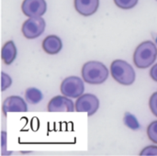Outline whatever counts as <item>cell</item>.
Returning a JSON list of instances; mask_svg holds the SVG:
<instances>
[{"mask_svg":"<svg viewBox=\"0 0 157 156\" xmlns=\"http://www.w3.org/2000/svg\"><path fill=\"white\" fill-rule=\"evenodd\" d=\"M82 77L84 81L90 85H101L109 77V70L100 62L90 61L82 67Z\"/></svg>","mask_w":157,"mask_h":156,"instance_id":"obj_1","label":"cell"},{"mask_svg":"<svg viewBox=\"0 0 157 156\" xmlns=\"http://www.w3.org/2000/svg\"><path fill=\"white\" fill-rule=\"evenodd\" d=\"M156 58V45L150 40H146L139 44L133 53V63L135 66L140 69H146L150 67L155 62Z\"/></svg>","mask_w":157,"mask_h":156,"instance_id":"obj_2","label":"cell"},{"mask_svg":"<svg viewBox=\"0 0 157 156\" xmlns=\"http://www.w3.org/2000/svg\"><path fill=\"white\" fill-rule=\"evenodd\" d=\"M111 75L115 81L122 86H132L135 82L136 74L133 67L123 60H115L110 65Z\"/></svg>","mask_w":157,"mask_h":156,"instance_id":"obj_3","label":"cell"},{"mask_svg":"<svg viewBox=\"0 0 157 156\" xmlns=\"http://www.w3.org/2000/svg\"><path fill=\"white\" fill-rule=\"evenodd\" d=\"M85 86L81 78L69 76L63 80L61 84V93L70 98H77L84 94Z\"/></svg>","mask_w":157,"mask_h":156,"instance_id":"obj_4","label":"cell"},{"mask_svg":"<svg viewBox=\"0 0 157 156\" xmlns=\"http://www.w3.org/2000/svg\"><path fill=\"white\" fill-rule=\"evenodd\" d=\"M46 22L41 17H29L24 21L21 31L25 38L29 40H33L40 37L45 30Z\"/></svg>","mask_w":157,"mask_h":156,"instance_id":"obj_5","label":"cell"},{"mask_svg":"<svg viewBox=\"0 0 157 156\" xmlns=\"http://www.w3.org/2000/svg\"><path fill=\"white\" fill-rule=\"evenodd\" d=\"M99 108L98 98L92 94H83L79 97L75 105V108L77 112H86L89 117L94 115Z\"/></svg>","mask_w":157,"mask_h":156,"instance_id":"obj_6","label":"cell"},{"mask_svg":"<svg viewBox=\"0 0 157 156\" xmlns=\"http://www.w3.org/2000/svg\"><path fill=\"white\" fill-rule=\"evenodd\" d=\"M21 10L29 17H41L46 13L47 3L45 0H23Z\"/></svg>","mask_w":157,"mask_h":156,"instance_id":"obj_7","label":"cell"},{"mask_svg":"<svg viewBox=\"0 0 157 156\" xmlns=\"http://www.w3.org/2000/svg\"><path fill=\"white\" fill-rule=\"evenodd\" d=\"M49 112H73L75 110L73 101L65 96H56L48 103Z\"/></svg>","mask_w":157,"mask_h":156,"instance_id":"obj_8","label":"cell"},{"mask_svg":"<svg viewBox=\"0 0 157 156\" xmlns=\"http://www.w3.org/2000/svg\"><path fill=\"white\" fill-rule=\"evenodd\" d=\"M2 110L5 116H6L8 112H27L28 105L21 97L10 96L3 102Z\"/></svg>","mask_w":157,"mask_h":156,"instance_id":"obj_9","label":"cell"},{"mask_svg":"<svg viewBox=\"0 0 157 156\" xmlns=\"http://www.w3.org/2000/svg\"><path fill=\"white\" fill-rule=\"evenodd\" d=\"M74 5L76 12L84 17H89L98 11L99 0H75Z\"/></svg>","mask_w":157,"mask_h":156,"instance_id":"obj_10","label":"cell"},{"mask_svg":"<svg viewBox=\"0 0 157 156\" xmlns=\"http://www.w3.org/2000/svg\"><path fill=\"white\" fill-rule=\"evenodd\" d=\"M42 49L46 53L55 55L63 49L62 40L56 35H49L42 41Z\"/></svg>","mask_w":157,"mask_h":156,"instance_id":"obj_11","label":"cell"},{"mask_svg":"<svg viewBox=\"0 0 157 156\" xmlns=\"http://www.w3.org/2000/svg\"><path fill=\"white\" fill-rule=\"evenodd\" d=\"M17 48L13 40L6 41L2 47L1 58L6 65H10L17 57Z\"/></svg>","mask_w":157,"mask_h":156,"instance_id":"obj_12","label":"cell"},{"mask_svg":"<svg viewBox=\"0 0 157 156\" xmlns=\"http://www.w3.org/2000/svg\"><path fill=\"white\" fill-rule=\"evenodd\" d=\"M25 98L27 102H29V104L35 105V104L40 103L42 100L43 95L40 89L35 88V87H29L25 92Z\"/></svg>","mask_w":157,"mask_h":156,"instance_id":"obj_13","label":"cell"},{"mask_svg":"<svg viewBox=\"0 0 157 156\" xmlns=\"http://www.w3.org/2000/svg\"><path fill=\"white\" fill-rule=\"evenodd\" d=\"M123 121H124V124L128 128H130V129H132L133 131H136V130L140 129V124H139L137 119L133 115H132L131 113H126L125 114Z\"/></svg>","mask_w":157,"mask_h":156,"instance_id":"obj_14","label":"cell"},{"mask_svg":"<svg viewBox=\"0 0 157 156\" xmlns=\"http://www.w3.org/2000/svg\"><path fill=\"white\" fill-rule=\"evenodd\" d=\"M115 5L121 9H131L133 8L139 0H113Z\"/></svg>","mask_w":157,"mask_h":156,"instance_id":"obj_15","label":"cell"},{"mask_svg":"<svg viewBox=\"0 0 157 156\" xmlns=\"http://www.w3.org/2000/svg\"><path fill=\"white\" fill-rule=\"evenodd\" d=\"M147 135L154 143L157 144V120L153 121L147 128Z\"/></svg>","mask_w":157,"mask_h":156,"instance_id":"obj_16","label":"cell"},{"mask_svg":"<svg viewBox=\"0 0 157 156\" xmlns=\"http://www.w3.org/2000/svg\"><path fill=\"white\" fill-rule=\"evenodd\" d=\"M11 85H12L11 77L7 74L2 72L1 73V90L2 91L6 90L7 88H9L11 86Z\"/></svg>","mask_w":157,"mask_h":156,"instance_id":"obj_17","label":"cell"},{"mask_svg":"<svg viewBox=\"0 0 157 156\" xmlns=\"http://www.w3.org/2000/svg\"><path fill=\"white\" fill-rule=\"evenodd\" d=\"M149 107L152 111V113L157 117V92H155L149 100Z\"/></svg>","mask_w":157,"mask_h":156,"instance_id":"obj_18","label":"cell"},{"mask_svg":"<svg viewBox=\"0 0 157 156\" xmlns=\"http://www.w3.org/2000/svg\"><path fill=\"white\" fill-rule=\"evenodd\" d=\"M140 155H157V146L151 145L147 146L141 152Z\"/></svg>","mask_w":157,"mask_h":156,"instance_id":"obj_19","label":"cell"},{"mask_svg":"<svg viewBox=\"0 0 157 156\" xmlns=\"http://www.w3.org/2000/svg\"><path fill=\"white\" fill-rule=\"evenodd\" d=\"M150 76H151V78H152L154 81L157 82V63H155V64L152 67V69H151V71H150Z\"/></svg>","mask_w":157,"mask_h":156,"instance_id":"obj_20","label":"cell"},{"mask_svg":"<svg viewBox=\"0 0 157 156\" xmlns=\"http://www.w3.org/2000/svg\"><path fill=\"white\" fill-rule=\"evenodd\" d=\"M6 133L5 131H2V151L5 152L6 150Z\"/></svg>","mask_w":157,"mask_h":156,"instance_id":"obj_21","label":"cell"},{"mask_svg":"<svg viewBox=\"0 0 157 156\" xmlns=\"http://www.w3.org/2000/svg\"><path fill=\"white\" fill-rule=\"evenodd\" d=\"M155 41H156V43H157V36L156 37H155Z\"/></svg>","mask_w":157,"mask_h":156,"instance_id":"obj_22","label":"cell"},{"mask_svg":"<svg viewBox=\"0 0 157 156\" xmlns=\"http://www.w3.org/2000/svg\"><path fill=\"white\" fill-rule=\"evenodd\" d=\"M156 1H157V0H156Z\"/></svg>","mask_w":157,"mask_h":156,"instance_id":"obj_23","label":"cell"}]
</instances>
